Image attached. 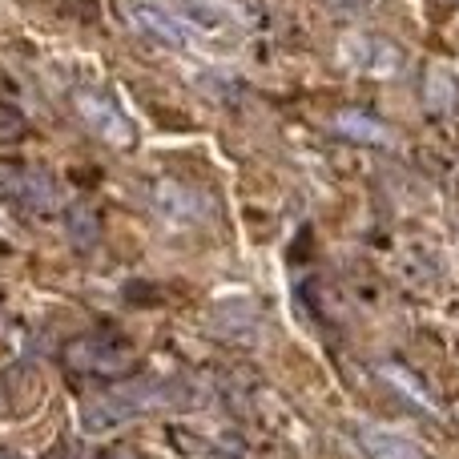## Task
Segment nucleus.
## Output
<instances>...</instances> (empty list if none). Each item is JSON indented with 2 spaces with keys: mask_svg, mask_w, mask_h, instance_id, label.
Masks as SVG:
<instances>
[{
  "mask_svg": "<svg viewBox=\"0 0 459 459\" xmlns=\"http://www.w3.org/2000/svg\"><path fill=\"white\" fill-rule=\"evenodd\" d=\"M153 210H158L166 222L194 226V222H206V218L214 214V202H210L202 190H194V186L166 178V182L153 186Z\"/></svg>",
  "mask_w": 459,
  "mask_h": 459,
  "instance_id": "3",
  "label": "nucleus"
},
{
  "mask_svg": "<svg viewBox=\"0 0 459 459\" xmlns=\"http://www.w3.org/2000/svg\"><path fill=\"white\" fill-rule=\"evenodd\" d=\"M326 4H331L334 13H363L371 0H326Z\"/></svg>",
  "mask_w": 459,
  "mask_h": 459,
  "instance_id": "14",
  "label": "nucleus"
},
{
  "mask_svg": "<svg viewBox=\"0 0 459 459\" xmlns=\"http://www.w3.org/2000/svg\"><path fill=\"white\" fill-rule=\"evenodd\" d=\"M24 137H29V117L16 105L0 101V145H16Z\"/></svg>",
  "mask_w": 459,
  "mask_h": 459,
  "instance_id": "13",
  "label": "nucleus"
},
{
  "mask_svg": "<svg viewBox=\"0 0 459 459\" xmlns=\"http://www.w3.org/2000/svg\"><path fill=\"white\" fill-rule=\"evenodd\" d=\"M342 45H347L342 56H347L359 73H367V77H391V73H399V48L391 45V40L351 37V40H342Z\"/></svg>",
  "mask_w": 459,
  "mask_h": 459,
  "instance_id": "5",
  "label": "nucleus"
},
{
  "mask_svg": "<svg viewBox=\"0 0 459 459\" xmlns=\"http://www.w3.org/2000/svg\"><path fill=\"white\" fill-rule=\"evenodd\" d=\"M423 101L431 113H452L459 105V77L447 65H431L423 77Z\"/></svg>",
  "mask_w": 459,
  "mask_h": 459,
  "instance_id": "9",
  "label": "nucleus"
},
{
  "mask_svg": "<svg viewBox=\"0 0 459 459\" xmlns=\"http://www.w3.org/2000/svg\"><path fill=\"white\" fill-rule=\"evenodd\" d=\"M355 439H359V452L367 459H428L411 439L395 436V431H383V428H359Z\"/></svg>",
  "mask_w": 459,
  "mask_h": 459,
  "instance_id": "6",
  "label": "nucleus"
},
{
  "mask_svg": "<svg viewBox=\"0 0 459 459\" xmlns=\"http://www.w3.org/2000/svg\"><path fill=\"white\" fill-rule=\"evenodd\" d=\"M8 190H13L29 210H53L56 206V186H53V178L40 174V169H16V174L8 178Z\"/></svg>",
  "mask_w": 459,
  "mask_h": 459,
  "instance_id": "7",
  "label": "nucleus"
},
{
  "mask_svg": "<svg viewBox=\"0 0 459 459\" xmlns=\"http://www.w3.org/2000/svg\"><path fill=\"white\" fill-rule=\"evenodd\" d=\"M61 363L69 375L77 379H129L137 371V355L121 334L97 331V334H81L69 347L61 351Z\"/></svg>",
  "mask_w": 459,
  "mask_h": 459,
  "instance_id": "2",
  "label": "nucleus"
},
{
  "mask_svg": "<svg viewBox=\"0 0 459 459\" xmlns=\"http://www.w3.org/2000/svg\"><path fill=\"white\" fill-rule=\"evenodd\" d=\"M379 375H383V379H387V383H395V387L403 391V395H411L415 403H423L431 415H439V411H436V403H431V395L420 387V383H415V375H407V371H403V367H395V363H383V367H379Z\"/></svg>",
  "mask_w": 459,
  "mask_h": 459,
  "instance_id": "12",
  "label": "nucleus"
},
{
  "mask_svg": "<svg viewBox=\"0 0 459 459\" xmlns=\"http://www.w3.org/2000/svg\"><path fill=\"white\" fill-rule=\"evenodd\" d=\"M45 459H69V447H65V444H53V447L45 452Z\"/></svg>",
  "mask_w": 459,
  "mask_h": 459,
  "instance_id": "15",
  "label": "nucleus"
},
{
  "mask_svg": "<svg viewBox=\"0 0 459 459\" xmlns=\"http://www.w3.org/2000/svg\"><path fill=\"white\" fill-rule=\"evenodd\" d=\"M105 459H137L134 452H129V447H117V452H109V455H105Z\"/></svg>",
  "mask_w": 459,
  "mask_h": 459,
  "instance_id": "16",
  "label": "nucleus"
},
{
  "mask_svg": "<svg viewBox=\"0 0 459 459\" xmlns=\"http://www.w3.org/2000/svg\"><path fill=\"white\" fill-rule=\"evenodd\" d=\"M169 403H186V391L174 379H142V375H129V379L113 383L105 395L89 399L81 407V428L89 436H109V431L134 423L137 415L153 411V407H169Z\"/></svg>",
  "mask_w": 459,
  "mask_h": 459,
  "instance_id": "1",
  "label": "nucleus"
},
{
  "mask_svg": "<svg viewBox=\"0 0 459 459\" xmlns=\"http://www.w3.org/2000/svg\"><path fill=\"white\" fill-rule=\"evenodd\" d=\"M334 129H339L347 142H363V145H383L387 142V126H383L379 117H371V113L363 109H342L339 117H334Z\"/></svg>",
  "mask_w": 459,
  "mask_h": 459,
  "instance_id": "10",
  "label": "nucleus"
},
{
  "mask_svg": "<svg viewBox=\"0 0 459 459\" xmlns=\"http://www.w3.org/2000/svg\"><path fill=\"white\" fill-rule=\"evenodd\" d=\"M137 21H142L153 37L166 40V45H178V48L190 45V29H186V21H182V16H174V13H166V8L142 4V8H137Z\"/></svg>",
  "mask_w": 459,
  "mask_h": 459,
  "instance_id": "11",
  "label": "nucleus"
},
{
  "mask_svg": "<svg viewBox=\"0 0 459 459\" xmlns=\"http://www.w3.org/2000/svg\"><path fill=\"white\" fill-rule=\"evenodd\" d=\"M65 234H69V242L77 246L81 254L97 250V242H101V234H105L101 214H97L89 202H77V206H69V214H65Z\"/></svg>",
  "mask_w": 459,
  "mask_h": 459,
  "instance_id": "8",
  "label": "nucleus"
},
{
  "mask_svg": "<svg viewBox=\"0 0 459 459\" xmlns=\"http://www.w3.org/2000/svg\"><path fill=\"white\" fill-rule=\"evenodd\" d=\"M0 459H24L21 452H13V447H0Z\"/></svg>",
  "mask_w": 459,
  "mask_h": 459,
  "instance_id": "17",
  "label": "nucleus"
},
{
  "mask_svg": "<svg viewBox=\"0 0 459 459\" xmlns=\"http://www.w3.org/2000/svg\"><path fill=\"white\" fill-rule=\"evenodd\" d=\"M73 109H77V117L85 121V126L93 129L101 142L117 145V150H126V145L134 142V126L121 117V109L109 101V97H101V93H77V97H73Z\"/></svg>",
  "mask_w": 459,
  "mask_h": 459,
  "instance_id": "4",
  "label": "nucleus"
}]
</instances>
